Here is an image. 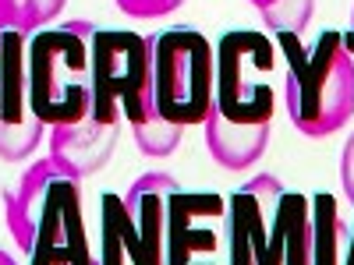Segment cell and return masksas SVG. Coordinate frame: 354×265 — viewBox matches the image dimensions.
<instances>
[{
  "mask_svg": "<svg viewBox=\"0 0 354 265\" xmlns=\"http://www.w3.org/2000/svg\"><path fill=\"white\" fill-rule=\"evenodd\" d=\"M227 202L216 191H170L167 198V237L163 265H220V230Z\"/></svg>",
  "mask_w": 354,
  "mask_h": 265,
  "instance_id": "8",
  "label": "cell"
},
{
  "mask_svg": "<svg viewBox=\"0 0 354 265\" xmlns=\"http://www.w3.org/2000/svg\"><path fill=\"white\" fill-rule=\"evenodd\" d=\"M0 265H18V262H15V258H11L8 251H0Z\"/></svg>",
  "mask_w": 354,
  "mask_h": 265,
  "instance_id": "25",
  "label": "cell"
},
{
  "mask_svg": "<svg viewBox=\"0 0 354 265\" xmlns=\"http://www.w3.org/2000/svg\"><path fill=\"white\" fill-rule=\"evenodd\" d=\"M277 50L255 28H234L216 46V92L213 106L234 124H270L277 92L270 71Z\"/></svg>",
  "mask_w": 354,
  "mask_h": 265,
  "instance_id": "5",
  "label": "cell"
},
{
  "mask_svg": "<svg viewBox=\"0 0 354 265\" xmlns=\"http://www.w3.org/2000/svg\"><path fill=\"white\" fill-rule=\"evenodd\" d=\"M57 177H68V173L53 159H36L21 173L15 191H4V223L21 251H32V244H36V230H39L46 198H50V188Z\"/></svg>",
  "mask_w": 354,
  "mask_h": 265,
  "instance_id": "12",
  "label": "cell"
},
{
  "mask_svg": "<svg viewBox=\"0 0 354 265\" xmlns=\"http://www.w3.org/2000/svg\"><path fill=\"white\" fill-rule=\"evenodd\" d=\"M121 195H103L100 198V216H103V255L100 265H124L128 262V248H124V233H121Z\"/></svg>",
  "mask_w": 354,
  "mask_h": 265,
  "instance_id": "19",
  "label": "cell"
},
{
  "mask_svg": "<svg viewBox=\"0 0 354 265\" xmlns=\"http://www.w3.org/2000/svg\"><path fill=\"white\" fill-rule=\"evenodd\" d=\"M93 36L96 25L75 18L53 28H39L28 39V106L46 128L78 124L93 110Z\"/></svg>",
  "mask_w": 354,
  "mask_h": 265,
  "instance_id": "2",
  "label": "cell"
},
{
  "mask_svg": "<svg viewBox=\"0 0 354 265\" xmlns=\"http://www.w3.org/2000/svg\"><path fill=\"white\" fill-rule=\"evenodd\" d=\"M252 4H255L259 11H266V8H270V4H277V0H252Z\"/></svg>",
  "mask_w": 354,
  "mask_h": 265,
  "instance_id": "24",
  "label": "cell"
},
{
  "mask_svg": "<svg viewBox=\"0 0 354 265\" xmlns=\"http://www.w3.org/2000/svg\"><path fill=\"white\" fill-rule=\"evenodd\" d=\"M177 191L170 173H145L121 198V233L131 265H163V237H167V198Z\"/></svg>",
  "mask_w": 354,
  "mask_h": 265,
  "instance_id": "10",
  "label": "cell"
},
{
  "mask_svg": "<svg viewBox=\"0 0 354 265\" xmlns=\"http://www.w3.org/2000/svg\"><path fill=\"white\" fill-rule=\"evenodd\" d=\"M340 39H344V50L354 57V14H351V25H347V32H340Z\"/></svg>",
  "mask_w": 354,
  "mask_h": 265,
  "instance_id": "22",
  "label": "cell"
},
{
  "mask_svg": "<svg viewBox=\"0 0 354 265\" xmlns=\"http://www.w3.org/2000/svg\"><path fill=\"white\" fill-rule=\"evenodd\" d=\"M308 216H312V265H340L351 230L347 219L340 216L337 198L330 191H319L308 202Z\"/></svg>",
  "mask_w": 354,
  "mask_h": 265,
  "instance_id": "14",
  "label": "cell"
},
{
  "mask_svg": "<svg viewBox=\"0 0 354 265\" xmlns=\"http://www.w3.org/2000/svg\"><path fill=\"white\" fill-rule=\"evenodd\" d=\"M283 184L259 173L227 202V265H283Z\"/></svg>",
  "mask_w": 354,
  "mask_h": 265,
  "instance_id": "6",
  "label": "cell"
},
{
  "mask_svg": "<svg viewBox=\"0 0 354 265\" xmlns=\"http://www.w3.org/2000/svg\"><path fill=\"white\" fill-rule=\"evenodd\" d=\"M287 57L283 103L287 117L305 138H326L347 128L354 117V57L344 50L340 32H322L312 46L301 36L280 32Z\"/></svg>",
  "mask_w": 354,
  "mask_h": 265,
  "instance_id": "1",
  "label": "cell"
},
{
  "mask_svg": "<svg viewBox=\"0 0 354 265\" xmlns=\"http://www.w3.org/2000/svg\"><path fill=\"white\" fill-rule=\"evenodd\" d=\"M270 135H273V121L270 124H234L216 106L205 117V149H209V156L223 170L255 166L266 156V149H270Z\"/></svg>",
  "mask_w": 354,
  "mask_h": 265,
  "instance_id": "13",
  "label": "cell"
},
{
  "mask_svg": "<svg viewBox=\"0 0 354 265\" xmlns=\"http://www.w3.org/2000/svg\"><path fill=\"white\" fill-rule=\"evenodd\" d=\"M131 138H135L142 156L163 159V156L177 153V145H181V138H185V128L163 121V117H153V121H145V124H135L131 128Z\"/></svg>",
  "mask_w": 354,
  "mask_h": 265,
  "instance_id": "17",
  "label": "cell"
},
{
  "mask_svg": "<svg viewBox=\"0 0 354 265\" xmlns=\"http://www.w3.org/2000/svg\"><path fill=\"white\" fill-rule=\"evenodd\" d=\"M117 131H121V124H100L93 117H82L78 124H53L46 131L50 159L68 177L85 181L110 163L117 149Z\"/></svg>",
  "mask_w": 354,
  "mask_h": 265,
  "instance_id": "11",
  "label": "cell"
},
{
  "mask_svg": "<svg viewBox=\"0 0 354 265\" xmlns=\"http://www.w3.org/2000/svg\"><path fill=\"white\" fill-rule=\"evenodd\" d=\"M153 43V96L156 113L170 124H205L216 92V50L198 28H167Z\"/></svg>",
  "mask_w": 354,
  "mask_h": 265,
  "instance_id": "4",
  "label": "cell"
},
{
  "mask_svg": "<svg viewBox=\"0 0 354 265\" xmlns=\"http://www.w3.org/2000/svg\"><path fill=\"white\" fill-rule=\"evenodd\" d=\"M88 117L100 124L135 128L153 121V43L131 28H96L93 36V110Z\"/></svg>",
  "mask_w": 354,
  "mask_h": 265,
  "instance_id": "3",
  "label": "cell"
},
{
  "mask_svg": "<svg viewBox=\"0 0 354 265\" xmlns=\"http://www.w3.org/2000/svg\"><path fill=\"white\" fill-rule=\"evenodd\" d=\"M28 265H100L88 251V233L82 219V181L57 177L46 209L36 230V244L28 251Z\"/></svg>",
  "mask_w": 354,
  "mask_h": 265,
  "instance_id": "9",
  "label": "cell"
},
{
  "mask_svg": "<svg viewBox=\"0 0 354 265\" xmlns=\"http://www.w3.org/2000/svg\"><path fill=\"white\" fill-rule=\"evenodd\" d=\"M312 11H315V0H277V4H270L262 14V25L273 28V32H290V36H301L308 21H312Z\"/></svg>",
  "mask_w": 354,
  "mask_h": 265,
  "instance_id": "18",
  "label": "cell"
},
{
  "mask_svg": "<svg viewBox=\"0 0 354 265\" xmlns=\"http://www.w3.org/2000/svg\"><path fill=\"white\" fill-rule=\"evenodd\" d=\"M68 0H0V32L36 36L64 11Z\"/></svg>",
  "mask_w": 354,
  "mask_h": 265,
  "instance_id": "16",
  "label": "cell"
},
{
  "mask_svg": "<svg viewBox=\"0 0 354 265\" xmlns=\"http://www.w3.org/2000/svg\"><path fill=\"white\" fill-rule=\"evenodd\" d=\"M185 0H117V8H121L128 18H138V21H153V18H167L181 8Z\"/></svg>",
  "mask_w": 354,
  "mask_h": 265,
  "instance_id": "20",
  "label": "cell"
},
{
  "mask_svg": "<svg viewBox=\"0 0 354 265\" xmlns=\"http://www.w3.org/2000/svg\"><path fill=\"white\" fill-rule=\"evenodd\" d=\"M280 216H283V265H312V216H308V198L298 195V191H283Z\"/></svg>",
  "mask_w": 354,
  "mask_h": 265,
  "instance_id": "15",
  "label": "cell"
},
{
  "mask_svg": "<svg viewBox=\"0 0 354 265\" xmlns=\"http://www.w3.org/2000/svg\"><path fill=\"white\" fill-rule=\"evenodd\" d=\"M340 184H344V195H347V202L354 205V135L347 138L344 153H340Z\"/></svg>",
  "mask_w": 354,
  "mask_h": 265,
  "instance_id": "21",
  "label": "cell"
},
{
  "mask_svg": "<svg viewBox=\"0 0 354 265\" xmlns=\"http://www.w3.org/2000/svg\"><path fill=\"white\" fill-rule=\"evenodd\" d=\"M25 36L0 32V159L21 163L46 138V124L28 106V78H25Z\"/></svg>",
  "mask_w": 354,
  "mask_h": 265,
  "instance_id": "7",
  "label": "cell"
},
{
  "mask_svg": "<svg viewBox=\"0 0 354 265\" xmlns=\"http://www.w3.org/2000/svg\"><path fill=\"white\" fill-rule=\"evenodd\" d=\"M340 265H354V226H351V237H347V248H344V262Z\"/></svg>",
  "mask_w": 354,
  "mask_h": 265,
  "instance_id": "23",
  "label": "cell"
}]
</instances>
